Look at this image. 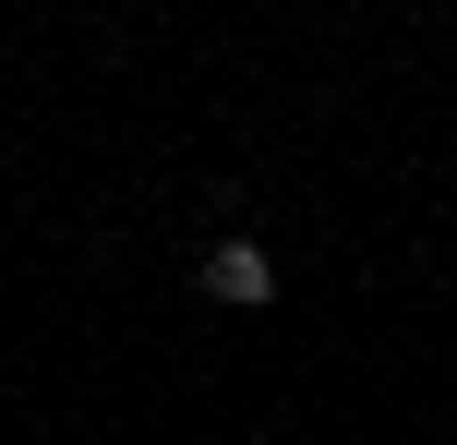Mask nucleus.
Wrapping results in <instances>:
<instances>
[{"instance_id": "nucleus-1", "label": "nucleus", "mask_w": 457, "mask_h": 445, "mask_svg": "<svg viewBox=\"0 0 457 445\" xmlns=\"http://www.w3.org/2000/svg\"><path fill=\"white\" fill-rule=\"evenodd\" d=\"M205 301H228V313H265V301H277L265 241H217V253H205Z\"/></svg>"}]
</instances>
